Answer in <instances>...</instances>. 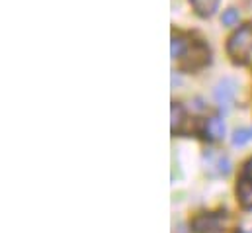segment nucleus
<instances>
[{
  "instance_id": "obj_11",
  "label": "nucleus",
  "mask_w": 252,
  "mask_h": 233,
  "mask_svg": "<svg viewBox=\"0 0 252 233\" xmlns=\"http://www.w3.org/2000/svg\"><path fill=\"white\" fill-rule=\"evenodd\" d=\"M221 22H223L225 26H235V24H239V10H235V8L225 10Z\"/></svg>"
},
{
  "instance_id": "obj_12",
  "label": "nucleus",
  "mask_w": 252,
  "mask_h": 233,
  "mask_svg": "<svg viewBox=\"0 0 252 233\" xmlns=\"http://www.w3.org/2000/svg\"><path fill=\"white\" fill-rule=\"evenodd\" d=\"M245 176L252 180V159L249 161V163H247V165H245Z\"/></svg>"
},
{
  "instance_id": "obj_8",
  "label": "nucleus",
  "mask_w": 252,
  "mask_h": 233,
  "mask_svg": "<svg viewBox=\"0 0 252 233\" xmlns=\"http://www.w3.org/2000/svg\"><path fill=\"white\" fill-rule=\"evenodd\" d=\"M170 116H172V131H178L184 123V108L174 102L170 108Z\"/></svg>"
},
{
  "instance_id": "obj_3",
  "label": "nucleus",
  "mask_w": 252,
  "mask_h": 233,
  "mask_svg": "<svg viewBox=\"0 0 252 233\" xmlns=\"http://www.w3.org/2000/svg\"><path fill=\"white\" fill-rule=\"evenodd\" d=\"M207 61H209V49L203 43H195L184 53V69H199Z\"/></svg>"
},
{
  "instance_id": "obj_4",
  "label": "nucleus",
  "mask_w": 252,
  "mask_h": 233,
  "mask_svg": "<svg viewBox=\"0 0 252 233\" xmlns=\"http://www.w3.org/2000/svg\"><path fill=\"white\" fill-rule=\"evenodd\" d=\"M221 226V218L215 214H201L193 220L191 228L195 233H215Z\"/></svg>"
},
{
  "instance_id": "obj_7",
  "label": "nucleus",
  "mask_w": 252,
  "mask_h": 233,
  "mask_svg": "<svg viewBox=\"0 0 252 233\" xmlns=\"http://www.w3.org/2000/svg\"><path fill=\"white\" fill-rule=\"evenodd\" d=\"M239 200L245 208H252V180L247 176L239 182Z\"/></svg>"
},
{
  "instance_id": "obj_1",
  "label": "nucleus",
  "mask_w": 252,
  "mask_h": 233,
  "mask_svg": "<svg viewBox=\"0 0 252 233\" xmlns=\"http://www.w3.org/2000/svg\"><path fill=\"white\" fill-rule=\"evenodd\" d=\"M227 51L237 63H243L249 59V55L252 53V26H243L231 36L227 43Z\"/></svg>"
},
{
  "instance_id": "obj_9",
  "label": "nucleus",
  "mask_w": 252,
  "mask_h": 233,
  "mask_svg": "<svg viewBox=\"0 0 252 233\" xmlns=\"http://www.w3.org/2000/svg\"><path fill=\"white\" fill-rule=\"evenodd\" d=\"M251 137H252V131H249V129H237V131L233 133V145L241 147V145H245Z\"/></svg>"
},
{
  "instance_id": "obj_2",
  "label": "nucleus",
  "mask_w": 252,
  "mask_h": 233,
  "mask_svg": "<svg viewBox=\"0 0 252 233\" xmlns=\"http://www.w3.org/2000/svg\"><path fill=\"white\" fill-rule=\"evenodd\" d=\"M235 94H237V82H235L233 78H223V80H219L217 86H215V92H213L215 102L219 104L221 110H223V108H225V110L231 108V104H233V100H235Z\"/></svg>"
},
{
  "instance_id": "obj_10",
  "label": "nucleus",
  "mask_w": 252,
  "mask_h": 233,
  "mask_svg": "<svg viewBox=\"0 0 252 233\" xmlns=\"http://www.w3.org/2000/svg\"><path fill=\"white\" fill-rule=\"evenodd\" d=\"M184 39L180 38V36H174L172 38V47H170V55L176 59V57H180L182 53H184Z\"/></svg>"
},
{
  "instance_id": "obj_6",
  "label": "nucleus",
  "mask_w": 252,
  "mask_h": 233,
  "mask_svg": "<svg viewBox=\"0 0 252 233\" xmlns=\"http://www.w3.org/2000/svg\"><path fill=\"white\" fill-rule=\"evenodd\" d=\"M189 4L193 6V10L199 16H211V14H215L219 0H189Z\"/></svg>"
},
{
  "instance_id": "obj_5",
  "label": "nucleus",
  "mask_w": 252,
  "mask_h": 233,
  "mask_svg": "<svg viewBox=\"0 0 252 233\" xmlns=\"http://www.w3.org/2000/svg\"><path fill=\"white\" fill-rule=\"evenodd\" d=\"M225 135V123L221 117H209L205 121V137L211 141H219Z\"/></svg>"
}]
</instances>
